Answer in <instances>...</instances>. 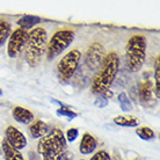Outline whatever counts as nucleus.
<instances>
[{
	"mask_svg": "<svg viewBox=\"0 0 160 160\" xmlns=\"http://www.w3.org/2000/svg\"><path fill=\"white\" fill-rule=\"evenodd\" d=\"M37 152L42 160H59L66 152V138L60 129H52L51 132L40 138Z\"/></svg>",
	"mask_w": 160,
	"mask_h": 160,
	"instance_id": "1",
	"label": "nucleus"
},
{
	"mask_svg": "<svg viewBox=\"0 0 160 160\" xmlns=\"http://www.w3.org/2000/svg\"><path fill=\"white\" fill-rule=\"evenodd\" d=\"M48 45V32L44 28H34L28 32V40L26 43V62L32 68L38 66Z\"/></svg>",
	"mask_w": 160,
	"mask_h": 160,
	"instance_id": "2",
	"label": "nucleus"
},
{
	"mask_svg": "<svg viewBox=\"0 0 160 160\" xmlns=\"http://www.w3.org/2000/svg\"><path fill=\"white\" fill-rule=\"evenodd\" d=\"M120 68V59L115 52H110L106 56L99 74L92 82V93L95 95H102L110 85L114 82Z\"/></svg>",
	"mask_w": 160,
	"mask_h": 160,
	"instance_id": "3",
	"label": "nucleus"
},
{
	"mask_svg": "<svg viewBox=\"0 0 160 160\" xmlns=\"http://www.w3.org/2000/svg\"><path fill=\"white\" fill-rule=\"evenodd\" d=\"M146 40L142 35L130 37L125 47V60L130 72H138L143 68L146 58Z\"/></svg>",
	"mask_w": 160,
	"mask_h": 160,
	"instance_id": "4",
	"label": "nucleus"
},
{
	"mask_svg": "<svg viewBox=\"0 0 160 160\" xmlns=\"http://www.w3.org/2000/svg\"><path fill=\"white\" fill-rule=\"evenodd\" d=\"M74 37H76V34L72 29H62L55 32L47 45L48 60L55 59L62 52H64V50H66L74 41Z\"/></svg>",
	"mask_w": 160,
	"mask_h": 160,
	"instance_id": "5",
	"label": "nucleus"
},
{
	"mask_svg": "<svg viewBox=\"0 0 160 160\" xmlns=\"http://www.w3.org/2000/svg\"><path fill=\"white\" fill-rule=\"evenodd\" d=\"M81 59V52L77 49L68 51L57 64V74L62 84H68L76 73Z\"/></svg>",
	"mask_w": 160,
	"mask_h": 160,
	"instance_id": "6",
	"label": "nucleus"
},
{
	"mask_svg": "<svg viewBox=\"0 0 160 160\" xmlns=\"http://www.w3.org/2000/svg\"><path fill=\"white\" fill-rule=\"evenodd\" d=\"M28 40V32L24 29L18 28L12 32L11 36L8 38L7 44V55L11 58H16L19 53L22 51V49L26 47Z\"/></svg>",
	"mask_w": 160,
	"mask_h": 160,
	"instance_id": "7",
	"label": "nucleus"
},
{
	"mask_svg": "<svg viewBox=\"0 0 160 160\" xmlns=\"http://www.w3.org/2000/svg\"><path fill=\"white\" fill-rule=\"evenodd\" d=\"M106 58V51L103 45L100 43H93L89 45L87 52H86V65L91 71H98L100 70L103 60Z\"/></svg>",
	"mask_w": 160,
	"mask_h": 160,
	"instance_id": "8",
	"label": "nucleus"
},
{
	"mask_svg": "<svg viewBox=\"0 0 160 160\" xmlns=\"http://www.w3.org/2000/svg\"><path fill=\"white\" fill-rule=\"evenodd\" d=\"M5 136H6L5 140L7 142L8 144L11 145L12 148L19 150V151L27 146V138H26V136L20 130H18L13 125H8L6 128Z\"/></svg>",
	"mask_w": 160,
	"mask_h": 160,
	"instance_id": "9",
	"label": "nucleus"
},
{
	"mask_svg": "<svg viewBox=\"0 0 160 160\" xmlns=\"http://www.w3.org/2000/svg\"><path fill=\"white\" fill-rule=\"evenodd\" d=\"M12 115H13V118L18 123H21V124H30L34 121L32 112L30 110H28V109L23 108V107H20V106L13 108Z\"/></svg>",
	"mask_w": 160,
	"mask_h": 160,
	"instance_id": "10",
	"label": "nucleus"
},
{
	"mask_svg": "<svg viewBox=\"0 0 160 160\" xmlns=\"http://www.w3.org/2000/svg\"><path fill=\"white\" fill-rule=\"evenodd\" d=\"M96 146H98V143L95 138L89 133H85L80 140L79 151L81 154H92L96 150Z\"/></svg>",
	"mask_w": 160,
	"mask_h": 160,
	"instance_id": "11",
	"label": "nucleus"
},
{
	"mask_svg": "<svg viewBox=\"0 0 160 160\" xmlns=\"http://www.w3.org/2000/svg\"><path fill=\"white\" fill-rule=\"evenodd\" d=\"M152 82L150 80H145L138 86V95L140 101L145 104H148L152 101Z\"/></svg>",
	"mask_w": 160,
	"mask_h": 160,
	"instance_id": "12",
	"label": "nucleus"
},
{
	"mask_svg": "<svg viewBox=\"0 0 160 160\" xmlns=\"http://www.w3.org/2000/svg\"><path fill=\"white\" fill-rule=\"evenodd\" d=\"M29 132H30L32 138L40 139L48 133V125L41 120L32 121L29 125Z\"/></svg>",
	"mask_w": 160,
	"mask_h": 160,
	"instance_id": "13",
	"label": "nucleus"
},
{
	"mask_svg": "<svg viewBox=\"0 0 160 160\" xmlns=\"http://www.w3.org/2000/svg\"><path fill=\"white\" fill-rule=\"evenodd\" d=\"M1 151L4 153L5 160H24L22 153L19 150L12 148L5 139L1 142Z\"/></svg>",
	"mask_w": 160,
	"mask_h": 160,
	"instance_id": "14",
	"label": "nucleus"
},
{
	"mask_svg": "<svg viewBox=\"0 0 160 160\" xmlns=\"http://www.w3.org/2000/svg\"><path fill=\"white\" fill-rule=\"evenodd\" d=\"M114 123L118 127H124V128H136L139 125V120L133 116H116L114 118Z\"/></svg>",
	"mask_w": 160,
	"mask_h": 160,
	"instance_id": "15",
	"label": "nucleus"
},
{
	"mask_svg": "<svg viewBox=\"0 0 160 160\" xmlns=\"http://www.w3.org/2000/svg\"><path fill=\"white\" fill-rule=\"evenodd\" d=\"M41 22V19L38 16H34V15H23L22 18L19 19L18 21V24H19V28L21 29H27L32 28L34 26H36L37 23Z\"/></svg>",
	"mask_w": 160,
	"mask_h": 160,
	"instance_id": "16",
	"label": "nucleus"
},
{
	"mask_svg": "<svg viewBox=\"0 0 160 160\" xmlns=\"http://www.w3.org/2000/svg\"><path fill=\"white\" fill-rule=\"evenodd\" d=\"M12 34L11 24L4 20H0V47H2Z\"/></svg>",
	"mask_w": 160,
	"mask_h": 160,
	"instance_id": "17",
	"label": "nucleus"
},
{
	"mask_svg": "<svg viewBox=\"0 0 160 160\" xmlns=\"http://www.w3.org/2000/svg\"><path fill=\"white\" fill-rule=\"evenodd\" d=\"M117 99H118V102H120V107L122 109V112H131L132 108H133V106L131 103V100L129 99L128 94L125 92H121L117 96Z\"/></svg>",
	"mask_w": 160,
	"mask_h": 160,
	"instance_id": "18",
	"label": "nucleus"
},
{
	"mask_svg": "<svg viewBox=\"0 0 160 160\" xmlns=\"http://www.w3.org/2000/svg\"><path fill=\"white\" fill-rule=\"evenodd\" d=\"M136 135L139 137L140 139L143 140H151L156 137V133L151 128H148V127H142V128H138L136 130Z\"/></svg>",
	"mask_w": 160,
	"mask_h": 160,
	"instance_id": "19",
	"label": "nucleus"
},
{
	"mask_svg": "<svg viewBox=\"0 0 160 160\" xmlns=\"http://www.w3.org/2000/svg\"><path fill=\"white\" fill-rule=\"evenodd\" d=\"M159 59L160 57L158 56L156 59V66H154V79H156V95H157V99L159 98V88H160V78H159Z\"/></svg>",
	"mask_w": 160,
	"mask_h": 160,
	"instance_id": "20",
	"label": "nucleus"
},
{
	"mask_svg": "<svg viewBox=\"0 0 160 160\" xmlns=\"http://www.w3.org/2000/svg\"><path fill=\"white\" fill-rule=\"evenodd\" d=\"M57 115L58 116H65V117H68L70 120H72V118H76L78 115H77L74 112H71L68 108H66L65 106H62L59 109H57Z\"/></svg>",
	"mask_w": 160,
	"mask_h": 160,
	"instance_id": "21",
	"label": "nucleus"
},
{
	"mask_svg": "<svg viewBox=\"0 0 160 160\" xmlns=\"http://www.w3.org/2000/svg\"><path fill=\"white\" fill-rule=\"evenodd\" d=\"M78 136H79V130L77 128H71L66 131V137L65 138H66V142L73 143L78 138Z\"/></svg>",
	"mask_w": 160,
	"mask_h": 160,
	"instance_id": "22",
	"label": "nucleus"
},
{
	"mask_svg": "<svg viewBox=\"0 0 160 160\" xmlns=\"http://www.w3.org/2000/svg\"><path fill=\"white\" fill-rule=\"evenodd\" d=\"M91 160H110V154L104 150H100L93 154Z\"/></svg>",
	"mask_w": 160,
	"mask_h": 160,
	"instance_id": "23",
	"label": "nucleus"
},
{
	"mask_svg": "<svg viewBox=\"0 0 160 160\" xmlns=\"http://www.w3.org/2000/svg\"><path fill=\"white\" fill-rule=\"evenodd\" d=\"M94 106H96L98 108H104V107L108 106V100L106 98H103L102 95L98 96L95 99V101H94Z\"/></svg>",
	"mask_w": 160,
	"mask_h": 160,
	"instance_id": "24",
	"label": "nucleus"
},
{
	"mask_svg": "<svg viewBox=\"0 0 160 160\" xmlns=\"http://www.w3.org/2000/svg\"><path fill=\"white\" fill-rule=\"evenodd\" d=\"M102 96H103V98H106L107 100H108V99H112V92L110 91V89H107V91L102 94Z\"/></svg>",
	"mask_w": 160,
	"mask_h": 160,
	"instance_id": "25",
	"label": "nucleus"
},
{
	"mask_svg": "<svg viewBox=\"0 0 160 160\" xmlns=\"http://www.w3.org/2000/svg\"><path fill=\"white\" fill-rule=\"evenodd\" d=\"M59 160H72V156H71V154H70L68 152H65L63 156L60 157Z\"/></svg>",
	"mask_w": 160,
	"mask_h": 160,
	"instance_id": "26",
	"label": "nucleus"
},
{
	"mask_svg": "<svg viewBox=\"0 0 160 160\" xmlns=\"http://www.w3.org/2000/svg\"><path fill=\"white\" fill-rule=\"evenodd\" d=\"M1 94H2V91H1V88H0V95H1Z\"/></svg>",
	"mask_w": 160,
	"mask_h": 160,
	"instance_id": "27",
	"label": "nucleus"
},
{
	"mask_svg": "<svg viewBox=\"0 0 160 160\" xmlns=\"http://www.w3.org/2000/svg\"><path fill=\"white\" fill-rule=\"evenodd\" d=\"M81 160H84V159H81Z\"/></svg>",
	"mask_w": 160,
	"mask_h": 160,
	"instance_id": "28",
	"label": "nucleus"
}]
</instances>
